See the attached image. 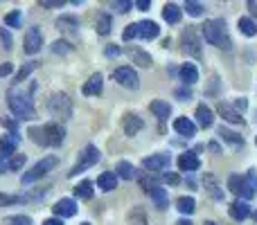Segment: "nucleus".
<instances>
[{
	"mask_svg": "<svg viewBox=\"0 0 257 225\" xmlns=\"http://www.w3.org/2000/svg\"><path fill=\"white\" fill-rule=\"evenodd\" d=\"M7 106H9V111L16 115V117H21V119H34L36 117L32 97L27 93H23L21 88L7 90Z\"/></svg>",
	"mask_w": 257,
	"mask_h": 225,
	"instance_id": "obj_1",
	"label": "nucleus"
},
{
	"mask_svg": "<svg viewBox=\"0 0 257 225\" xmlns=\"http://www.w3.org/2000/svg\"><path fill=\"white\" fill-rule=\"evenodd\" d=\"M203 34H205V41H208L210 45H214V48L228 50V52L232 50V41H230V36H228V25L223 18L208 21V25L203 27Z\"/></svg>",
	"mask_w": 257,
	"mask_h": 225,
	"instance_id": "obj_2",
	"label": "nucleus"
},
{
	"mask_svg": "<svg viewBox=\"0 0 257 225\" xmlns=\"http://www.w3.org/2000/svg\"><path fill=\"white\" fill-rule=\"evenodd\" d=\"M30 137L34 142H39V144L59 146V144H63L66 131L59 124H48V126H41V128H30Z\"/></svg>",
	"mask_w": 257,
	"mask_h": 225,
	"instance_id": "obj_3",
	"label": "nucleus"
},
{
	"mask_svg": "<svg viewBox=\"0 0 257 225\" xmlns=\"http://www.w3.org/2000/svg\"><path fill=\"white\" fill-rule=\"evenodd\" d=\"M228 187H230V191H235L237 196L250 200L257 194V176L253 171H248L246 176H230L228 178Z\"/></svg>",
	"mask_w": 257,
	"mask_h": 225,
	"instance_id": "obj_4",
	"label": "nucleus"
},
{
	"mask_svg": "<svg viewBox=\"0 0 257 225\" xmlns=\"http://www.w3.org/2000/svg\"><path fill=\"white\" fill-rule=\"evenodd\" d=\"M99 158H102V153H99V149L95 144H88L84 149V153L79 155V160H77V164L68 171V176H79L81 171H86V169L95 167V164L99 162Z\"/></svg>",
	"mask_w": 257,
	"mask_h": 225,
	"instance_id": "obj_5",
	"label": "nucleus"
},
{
	"mask_svg": "<svg viewBox=\"0 0 257 225\" xmlns=\"http://www.w3.org/2000/svg\"><path fill=\"white\" fill-rule=\"evenodd\" d=\"M57 164H59V160L54 158V155H48V158H43L41 162H36L34 167H32L30 171H27L25 176L21 178V182H23V185H30V182H36L39 178H43L48 171H52V169L57 167Z\"/></svg>",
	"mask_w": 257,
	"mask_h": 225,
	"instance_id": "obj_6",
	"label": "nucleus"
},
{
	"mask_svg": "<svg viewBox=\"0 0 257 225\" xmlns=\"http://www.w3.org/2000/svg\"><path fill=\"white\" fill-rule=\"evenodd\" d=\"M48 106H50V111L57 115V117H61V119H68L70 117V113H72L70 97H68V95H61V93L52 95V99L48 102Z\"/></svg>",
	"mask_w": 257,
	"mask_h": 225,
	"instance_id": "obj_7",
	"label": "nucleus"
},
{
	"mask_svg": "<svg viewBox=\"0 0 257 225\" xmlns=\"http://www.w3.org/2000/svg\"><path fill=\"white\" fill-rule=\"evenodd\" d=\"M113 77H115V81L120 86H124V88L128 90H136L138 86H140V81H138V75H136V70L133 68H117L115 72H113Z\"/></svg>",
	"mask_w": 257,
	"mask_h": 225,
	"instance_id": "obj_8",
	"label": "nucleus"
},
{
	"mask_svg": "<svg viewBox=\"0 0 257 225\" xmlns=\"http://www.w3.org/2000/svg\"><path fill=\"white\" fill-rule=\"evenodd\" d=\"M23 45H25V54H36L39 52L41 45H43V36H41L39 27H30V30H27Z\"/></svg>",
	"mask_w": 257,
	"mask_h": 225,
	"instance_id": "obj_9",
	"label": "nucleus"
},
{
	"mask_svg": "<svg viewBox=\"0 0 257 225\" xmlns=\"http://www.w3.org/2000/svg\"><path fill=\"white\" fill-rule=\"evenodd\" d=\"M183 50H185L190 57L201 59V43L196 39V32L194 30H185L183 32Z\"/></svg>",
	"mask_w": 257,
	"mask_h": 225,
	"instance_id": "obj_10",
	"label": "nucleus"
},
{
	"mask_svg": "<svg viewBox=\"0 0 257 225\" xmlns=\"http://www.w3.org/2000/svg\"><path fill=\"white\" fill-rule=\"evenodd\" d=\"M172 164V158L165 153H158V155H149V158L142 160V167L149 169V171H165V169Z\"/></svg>",
	"mask_w": 257,
	"mask_h": 225,
	"instance_id": "obj_11",
	"label": "nucleus"
},
{
	"mask_svg": "<svg viewBox=\"0 0 257 225\" xmlns=\"http://www.w3.org/2000/svg\"><path fill=\"white\" fill-rule=\"evenodd\" d=\"M136 30H138V39H145V41H154L156 36L160 34V27L156 25L154 21H140V23H136Z\"/></svg>",
	"mask_w": 257,
	"mask_h": 225,
	"instance_id": "obj_12",
	"label": "nucleus"
},
{
	"mask_svg": "<svg viewBox=\"0 0 257 225\" xmlns=\"http://www.w3.org/2000/svg\"><path fill=\"white\" fill-rule=\"evenodd\" d=\"M54 214L57 216H61V218H70V216H75L77 214V203L72 198H61V200H57V205H54Z\"/></svg>",
	"mask_w": 257,
	"mask_h": 225,
	"instance_id": "obj_13",
	"label": "nucleus"
},
{
	"mask_svg": "<svg viewBox=\"0 0 257 225\" xmlns=\"http://www.w3.org/2000/svg\"><path fill=\"white\" fill-rule=\"evenodd\" d=\"M176 164H178V169H181V171H196L201 162H199V155L192 153V151H187V153L178 155Z\"/></svg>",
	"mask_w": 257,
	"mask_h": 225,
	"instance_id": "obj_14",
	"label": "nucleus"
},
{
	"mask_svg": "<svg viewBox=\"0 0 257 225\" xmlns=\"http://www.w3.org/2000/svg\"><path fill=\"white\" fill-rule=\"evenodd\" d=\"M174 128H176V133L183 135V137H194L196 135V124L192 122L190 117H178L176 122H174Z\"/></svg>",
	"mask_w": 257,
	"mask_h": 225,
	"instance_id": "obj_15",
	"label": "nucleus"
},
{
	"mask_svg": "<svg viewBox=\"0 0 257 225\" xmlns=\"http://www.w3.org/2000/svg\"><path fill=\"white\" fill-rule=\"evenodd\" d=\"M122 126H124V133L126 135H136L138 131H142V126H145V122H142L138 115L133 113H126L124 119H122Z\"/></svg>",
	"mask_w": 257,
	"mask_h": 225,
	"instance_id": "obj_16",
	"label": "nucleus"
},
{
	"mask_svg": "<svg viewBox=\"0 0 257 225\" xmlns=\"http://www.w3.org/2000/svg\"><path fill=\"white\" fill-rule=\"evenodd\" d=\"M149 196H151V200H154V207L167 209V205H169L167 189H163V187H149Z\"/></svg>",
	"mask_w": 257,
	"mask_h": 225,
	"instance_id": "obj_17",
	"label": "nucleus"
},
{
	"mask_svg": "<svg viewBox=\"0 0 257 225\" xmlns=\"http://www.w3.org/2000/svg\"><path fill=\"white\" fill-rule=\"evenodd\" d=\"M228 212H230V216L235 218V221H244V218L250 216V212H253V209H250V205L246 203V200H237V203L230 205V209H228Z\"/></svg>",
	"mask_w": 257,
	"mask_h": 225,
	"instance_id": "obj_18",
	"label": "nucleus"
},
{
	"mask_svg": "<svg viewBox=\"0 0 257 225\" xmlns=\"http://www.w3.org/2000/svg\"><path fill=\"white\" fill-rule=\"evenodd\" d=\"M102 88H104V77L99 75H93L88 81L84 84V95H88V97H93V95H99L102 93Z\"/></svg>",
	"mask_w": 257,
	"mask_h": 225,
	"instance_id": "obj_19",
	"label": "nucleus"
},
{
	"mask_svg": "<svg viewBox=\"0 0 257 225\" xmlns=\"http://www.w3.org/2000/svg\"><path fill=\"white\" fill-rule=\"evenodd\" d=\"M97 185H99V189H102V191H113L117 187V173H113V171L99 173Z\"/></svg>",
	"mask_w": 257,
	"mask_h": 225,
	"instance_id": "obj_20",
	"label": "nucleus"
},
{
	"mask_svg": "<svg viewBox=\"0 0 257 225\" xmlns=\"http://www.w3.org/2000/svg\"><path fill=\"white\" fill-rule=\"evenodd\" d=\"M196 122H199V126L203 128H210L214 124V113L210 111L205 104H201L199 108H196Z\"/></svg>",
	"mask_w": 257,
	"mask_h": 225,
	"instance_id": "obj_21",
	"label": "nucleus"
},
{
	"mask_svg": "<svg viewBox=\"0 0 257 225\" xmlns=\"http://www.w3.org/2000/svg\"><path fill=\"white\" fill-rule=\"evenodd\" d=\"M149 111L158 119H167L169 115H172V106H169L167 102H163V99H154V102L149 104Z\"/></svg>",
	"mask_w": 257,
	"mask_h": 225,
	"instance_id": "obj_22",
	"label": "nucleus"
},
{
	"mask_svg": "<svg viewBox=\"0 0 257 225\" xmlns=\"http://www.w3.org/2000/svg\"><path fill=\"white\" fill-rule=\"evenodd\" d=\"M178 75H181V81H185L187 86H192V84L199 81V70H196L194 63H185V66L178 70Z\"/></svg>",
	"mask_w": 257,
	"mask_h": 225,
	"instance_id": "obj_23",
	"label": "nucleus"
},
{
	"mask_svg": "<svg viewBox=\"0 0 257 225\" xmlns=\"http://www.w3.org/2000/svg\"><path fill=\"white\" fill-rule=\"evenodd\" d=\"M16 149H18V135H3V140H0V153L12 158L16 153Z\"/></svg>",
	"mask_w": 257,
	"mask_h": 225,
	"instance_id": "obj_24",
	"label": "nucleus"
},
{
	"mask_svg": "<svg viewBox=\"0 0 257 225\" xmlns=\"http://www.w3.org/2000/svg\"><path fill=\"white\" fill-rule=\"evenodd\" d=\"M163 18L169 23V25H176V23L181 21V7H178V5H174V3L165 5V9H163Z\"/></svg>",
	"mask_w": 257,
	"mask_h": 225,
	"instance_id": "obj_25",
	"label": "nucleus"
},
{
	"mask_svg": "<svg viewBox=\"0 0 257 225\" xmlns=\"http://www.w3.org/2000/svg\"><path fill=\"white\" fill-rule=\"evenodd\" d=\"M126 54L138 63V66H142V68H149V66H151V57H149L147 52H142V50H138V48H128V50H126Z\"/></svg>",
	"mask_w": 257,
	"mask_h": 225,
	"instance_id": "obj_26",
	"label": "nucleus"
},
{
	"mask_svg": "<svg viewBox=\"0 0 257 225\" xmlns=\"http://www.w3.org/2000/svg\"><path fill=\"white\" fill-rule=\"evenodd\" d=\"M219 113H221V117L226 119V122H232V124H241V122H244V117H241L237 111H232L228 104H219Z\"/></svg>",
	"mask_w": 257,
	"mask_h": 225,
	"instance_id": "obj_27",
	"label": "nucleus"
},
{
	"mask_svg": "<svg viewBox=\"0 0 257 225\" xmlns=\"http://www.w3.org/2000/svg\"><path fill=\"white\" fill-rule=\"evenodd\" d=\"M75 196L81 200H90L93 198V182L90 180H81L79 185L75 187Z\"/></svg>",
	"mask_w": 257,
	"mask_h": 225,
	"instance_id": "obj_28",
	"label": "nucleus"
},
{
	"mask_svg": "<svg viewBox=\"0 0 257 225\" xmlns=\"http://www.w3.org/2000/svg\"><path fill=\"white\" fill-rule=\"evenodd\" d=\"M176 209L183 214H192L196 209V200L192 198V196H181V198L176 200Z\"/></svg>",
	"mask_w": 257,
	"mask_h": 225,
	"instance_id": "obj_29",
	"label": "nucleus"
},
{
	"mask_svg": "<svg viewBox=\"0 0 257 225\" xmlns=\"http://www.w3.org/2000/svg\"><path fill=\"white\" fill-rule=\"evenodd\" d=\"M117 176L124 178V180H133L136 178V167L126 160H122V162H117Z\"/></svg>",
	"mask_w": 257,
	"mask_h": 225,
	"instance_id": "obj_30",
	"label": "nucleus"
},
{
	"mask_svg": "<svg viewBox=\"0 0 257 225\" xmlns=\"http://www.w3.org/2000/svg\"><path fill=\"white\" fill-rule=\"evenodd\" d=\"M111 27H113L111 16H108V14H99V18H97V32H99V34L106 36L108 32H111Z\"/></svg>",
	"mask_w": 257,
	"mask_h": 225,
	"instance_id": "obj_31",
	"label": "nucleus"
},
{
	"mask_svg": "<svg viewBox=\"0 0 257 225\" xmlns=\"http://www.w3.org/2000/svg\"><path fill=\"white\" fill-rule=\"evenodd\" d=\"M239 32L246 34V36H255L257 34L255 21H250V18H239Z\"/></svg>",
	"mask_w": 257,
	"mask_h": 225,
	"instance_id": "obj_32",
	"label": "nucleus"
},
{
	"mask_svg": "<svg viewBox=\"0 0 257 225\" xmlns=\"http://www.w3.org/2000/svg\"><path fill=\"white\" fill-rule=\"evenodd\" d=\"M219 135H221L223 140H228V142H230V144H235V146H241V144H244V137H241V135H237V133H232V131H228L226 126H223L221 131H219Z\"/></svg>",
	"mask_w": 257,
	"mask_h": 225,
	"instance_id": "obj_33",
	"label": "nucleus"
},
{
	"mask_svg": "<svg viewBox=\"0 0 257 225\" xmlns=\"http://www.w3.org/2000/svg\"><path fill=\"white\" fill-rule=\"evenodd\" d=\"M185 12L190 14V16L199 18V16H203L205 7H203V5H201V3H194V0H187V3H185Z\"/></svg>",
	"mask_w": 257,
	"mask_h": 225,
	"instance_id": "obj_34",
	"label": "nucleus"
},
{
	"mask_svg": "<svg viewBox=\"0 0 257 225\" xmlns=\"http://www.w3.org/2000/svg\"><path fill=\"white\" fill-rule=\"evenodd\" d=\"M77 25H79V23H77V18H72V16H63V18H59L57 21V27L59 30H77Z\"/></svg>",
	"mask_w": 257,
	"mask_h": 225,
	"instance_id": "obj_35",
	"label": "nucleus"
},
{
	"mask_svg": "<svg viewBox=\"0 0 257 225\" xmlns=\"http://www.w3.org/2000/svg\"><path fill=\"white\" fill-rule=\"evenodd\" d=\"M25 155L23 153H14L12 158H9V171H18V169L23 167V164H25Z\"/></svg>",
	"mask_w": 257,
	"mask_h": 225,
	"instance_id": "obj_36",
	"label": "nucleus"
},
{
	"mask_svg": "<svg viewBox=\"0 0 257 225\" xmlns=\"http://www.w3.org/2000/svg\"><path fill=\"white\" fill-rule=\"evenodd\" d=\"M5 23H7L9 27H21V12H12L5 16Z\"/></svg>",
	"mask_w": 257,
	"mask_h": 225,
	"instance_id": "obj_37",
	"label": "nucleus"
},
{
	"mask_svg": "<svg viewBox=\"0 0 257 225\" xmlns=\"http://www.w3.org/2000/svg\"><path fill=\"white\" fill-rule=\"evenodd\" d=\"M5 225H32V221L27 216H9L5 218Z\"/></svg>",
	"mask_w": 257,
	"mask_h": 225,
	"instance_id": "obj_38",
	"label": "nucleus"
},
{
	"mask_svg": "<svg viewBox=\"0 0 257 225\" xmlns=\"http://www.w3.org/2000/svg\"><path fill=\"white\" fill-rule=\"evenodd\" d=\"M16 203H23L21 196H5V194H0V205H16Z\"/></svg>",
	"mask_w": 257,
	"mask_h": 225,
	"instance_id": "obj_39",
	"label": "nucleus"
},
{
	"mask_svg": "<svg viewBox=\"0 0 257 225\" xmlns=\"http://www.w3.org/2000/svg\"><path fill=\"white\" fill-rule=\"evenodd\" d=\"M113 7L120 14H126L128 9H133V3H128V0H117V3H113Z\"/></svg>",
	"mask_w": 257,
	"mask_h": 225,
	"instance_id": "obj_40",
	"label": "nucleus"
},
{
	"mask_svg": "<svg viewBox=\"0 0 257 225\" xmlns=\"http://www.w3.org/2000/svg\"><path fill=\"white\" fill-rule=\"evenodd\" d=\"M52 50L57 54H68V52H70V45H68L66 41H57V43L52 45Z\"/></svg>",
	"mask_w": 257,
	"mask_h": 225,
	"instance_id": "obj_41",
	"label": "nucleus"
},
{
	"mask_svg": "<svg viewBox=\"0 0 257 225\" xmlns=\"http://www.w3.org/2000/svg\"><path fill=\"white\" fill-rule=\"evenodd\" d=\"M122 39L124 41H131V39H138V30H136V23L133 25H128L124 30V34H122Z\"/></svg>",
	"mask_w": 257,
	"mask_h": 225,
	"instance_id": "obj_42",
	"label": "nucleus"
},
{
	"mask_svg": "<svg viewBox=\"0 0 257 225\" xmlns=\"http://www.w3.org/2000/svg\"><path fill=\"white\" fill-rule=\"evenodd\" d=\"M131 218L136 225H147V218H145V214H142V209H136V212L131 214Z\"/></svg>",
	"mask_w": 257,
	"mask_h": 225,
	"instance_id": "obj_43",
	"label": "nucleus"
},
{
	"mask_svg": "<svg viewBox=\"0 0 257 225\" xmlns=\"http://www.w3.org/2000/svg\"><path fill=\"white\" fill-rule=\"evenodd\" d=\"M32 68H34V66H32V63H30V66H25V68H23V70H21V72H18V75H16V79H14V81H16V84H21V81L25 79V77H27V75H30V72H32Z\"/></svg>",
	"mask_w": 257,
	"mask_h": 225,
	"instance_id": "obj_44",
	"label": "nucleus"
},
{
	"mask_svg": "<svg viewBox=\"0 0 257 225\" xmlns=\"http://www.w3.org/2000/svg\"><path fill=\"white\" fill-rule=\"evenodd\" d=\"M0 39H3V48H7V50L12 48V36H9L7 32L3 30V27H0Z\"/></svg>",
	"mask_w": 257,
	"mask_h": 225,
	"instance_id": "obj_45",
	"label": "nucleus"
},
{
	"mask_svg": "<svg viewBox=\"0 0 257 225\" xmlns=\"http://www.w3.org/2000/svg\"><path fill=\"white\" fill-rule=\"evenodd\" d=\"M12 72H14L12 63H0V77H9Z\"/></svg>",
	"mask_w": 257,
	"mask_h": 225,
	"instance_id": "obj_46",
	"label": "nucleus"
},
{
	"mask_svg": "<svg viewBox=\"0 0 257 225\" xmlns=\"http://www.w3.org/2000/svg\"><path fill=\"white\" fill-rule=\"evenodd\" d=\"M9 171V155H0V173Z\"/></svg>",
	"mask_w": 257,
	"mask_h": 225,
	"instance_id": "obj_47",
	"label": "nucleus"
},
{
	"mask_svg": "<svg viewBox=\"0 0 257 225\" xmlns=\"http://www.w3.org/2000/svg\"><path fill=\"white\" fill-rule=\"evenodd\" d=\"M178 180H181V178H178L176 173H165V182H167V185H178Z\"/></svg>",
	"mask_w": 257,
	"mask_h": 225,
	"instance_id": "obj_48",
	"label": "nucleus"
},
{
	"mask_svg": "<svg viewBox=\"0 0 257 225\" xmlns=\"http://www.w3.org/2000/svg\"><path fill=\"white\" fill-rule=\"evenodd\" d=\"M3 126L9 128V131H16V122H14V119H9V117H3Z\"/></svg>",
	"mask_w": 257,
	"mask_h": 225,
	"instance_id": "obj_49",
	"label": "nucleus"
},
{
	"mask_svg": "<svg viewBox=\"0 0 257 225\" xmlns=\"http://www.w3.org/2000/svg\"><path fill=\"white\" fill-rule=\"evenodd\" d=\"M43 7H63V0H45Z\"/></svg>",
	"mask_w": 257,
	"mask_h": 225,
	"instance_id": "obj_50",
	"label": "nucleus"
},
{
	"mask_svg": "<svg viewBox=\"0 0 257 225\" xmlns=\"http://www.w3.org/2000/svg\"><path fill=\"white\" fill-rule=\"evenodd\" d=\"M136 7H138V9H142V12H147V9L151 7V3H149V0H138Z\"/></svg>",
	"mask_w": 257,
	"mask_h": 225,
	"instance_id": "obj_51",
	"label": "nucleus"
},
{
	"mask_svg": "<svg viewBox=\"0 0 257 225\" xmlns=\"http://www.w3.org/2000/svg\"><path fill=\"white\" fill-rule=\"evenodd\" d=\"M235 106H237V113H239V111H246V99H237Z\"/></svg>",
	"mask_w": 257,
	"mask_h": 225,
	"instance_id": "obj_52",
	"label": "nucleus"
},
{
	"mask_svg": "<svg viewBox=\"0 0 257 225\" xmlns=\"http://www.w3.org/2000/svg\"><path fill=\"white\" fill-rule=\"evenodd\" d=\"M43 225H63L61 218H48V221H43Z\"/></svg>",
	"mask_w": 257,
	"mask_h": 225,
	"instance_id": "obj_53",
	"label": "nucleus"
},
{
	"mask_svg": "<svg viewBox=\"0 0 257 225\" xmlns=\"http://www.w3.org/2000/svg\"><path fill=\"white\" fill-rule=\"evenodd\" d=\"M248 9L253 12V16H257V3H253V0H250V3H248Z\"/></svg>",
	"mask_w": 257,
	"mask_h": 225,
	"instance_id": "obj_54",
	"label": "nucleus"
},
{
	"mask_svg": "<svg viewBox=\"0 0 257 225\" xmlns=\"http://www.w3.org/2000/svg\"><path fill=\"white\" fill-rule=\"evenodd\" d=\"M106 54H108V57H113V54H120V50H117V48H108Z\"/></svg>",
	"mask_w": 257,
	"mask_h": 225,
	"instance_id": "obj_55",
	"label": "nucleus"
},
{
	"mask_svg": "<svg viewBox=\"0 0 257 225\" xmlns=\"http://www.w3.org/2000/svg\"><path fill=\"white\" fill-rule=\"evenodd\" d=\"M176 225H192V223H190V221H187V218H181V221H178Z\"/></svg>",
	"mask_w": 257,
	"mask_h": 225,
	"instance_id": "obj_56",
	"label": "nucleus"
},
{
	"mask_svg": "<svg viewBox=\"0 0 257 225\" xmlns=\"http://www.w3.org/2000/svg\"><path fill=\"white\" fill-rule=\"evenodd\" d=\"M81 225H88V223H81Z\"/></svg>",
	"mask_w": 257,
	"mask_h": 225,
	"instance_id": "obj_57",
	"label": "nucleus"
}]
</instances>
